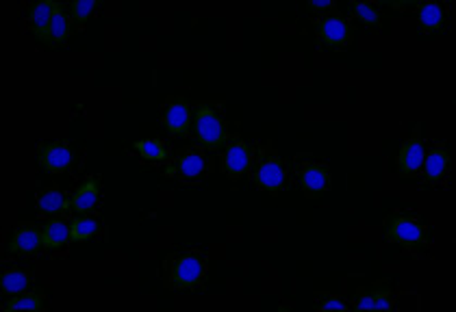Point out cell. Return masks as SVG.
<instances>
[{
	"label": "cell",
	"instance_id": "6da1fadb",
	"mask_svg": "<svg viewBox=\"0 0 456 312\" xmlns=\"http://www.w3.org/2000/svg\"><path fill=\"white\" fill-rule=\"evenodd\" d=\"M207 269H209V265H207V254L202 250L170 252L163 259V286L170 291L200 289Z\"/></svg>",
	"mask_w": 456,
	"mask_h": 312
},
{
	"label": "cell",
	"instance_id": "7a4b0ae2",
	"mask_svg": "<svg viewBox=\"0 0 456 312\" xmlns=\"http://www.w3.org/2000/svg\"><path fill=\"white\" fill-rule=\"evenodd\" d=\"M385 239L411 254H426L430 250V224L415 211H395L385 220Z\"/></svg>",
	"mask_w": 456,
	"mask_h": 312
},
{
	"label": "cell",
	"instance_id": "3957f363",
	"mask_svg": "<svg viewBox=\"0 0 456 312\" xmlns=\"http://www.w3.org/2000/svg\"><path fill=\"white\" fill-rule=\"evenodd\" d=\"M190 137L205 150L220 152L228 141V124L220 102H196L191 111Z\"/></svg>",
	"mask_w": 456,
	"mask_h": 312
},
{
	"label": "cell",
	"instance_id": "277c9868",
	"mask_svg": "<svg viewBox=\"0 0 456 312\" xmlns=\"http://www.w3.org/2000/svg\"><path fill=\"white\" fill-rule=\"evenodd\" d=\"M289 163L282 158L272 146L255 143V161H252L250 180L256 189L279 196L289 187Z\"/></svg>",
	"mask_w": 456,
	"mask_h": 312
},
{
	"label": "cell",
	"instance_id": "5b68a950",
	"mask_svg": "<svg viewBox=\"0 0 456 312\" xmlns=\"http://www.w3.org/2000/svg\"><path fill=\"white\" fill-rule=\"evenodd\" d=\"M163 176L176 178L183 185L198 187L205 182L207 172H209V161H207L205 148L193 143L175 152V156L163 163Z\"/></svg>",
	"mask_w": 456,
	"mask_h": 312
},
{
	"label": "cell",
	"instance_id": "8992f818",
	"mask_svg": "<svg viewBox=\"0 0 456 312\" xmlns=\"http://www.w3.org/2000/svg\"><path fill=\"white\" fill-rule=\"evenodd\" d=\"M311 24L315 27L317 39L329 51H341L350 48L356 39V28L352 27L350 20L341 12H333L329 16L311 18Z\"/></svg>",
	"mask_w": 456,
	"mask_h": 312
},
{
	"label": "cell",
	"instance_id": "52a82bcc",
	"mask_svg": "<svg viewBox=\"0 0 456 312\" xmlns=\"http://www.w3.org/2000/svg\"><path fill=\"white\" fill-rule=\"evenodd\" d=\"M252 161H255V143H248L240 135L228 137L226 146L220 150V167L228 180L237 182L250 176Z\"/></svg>",
	"mask_w": 456,
	"mask_h": 312
},
{
	"label": "cell",
	"instance_id": "ba28073f",
	"mask_svg": "<svg viewBox=\"0 0 456 312\" xmlns=\"http://www.w3.org/2000/svg\"><path fill=\"white\" fill-rule=\"evenodd\" d=\"M426 150H428V143L424 139V126L415 124L413 132L406 139L398 152V161H395V167H398V173L403 180H415V178L421 173V167H424Z\"/></svg>",
	"mask_w": 456,
	"mask_h": 312
},
{
	"label": "cell",
	"instance_id": "9c48e42d",
	"mask_svg": "<svg viewBox=\"0 0 456 312\" xmlns=\"http://www.w3.org/2000/svg\"><path fill=\"white\" fill-rule=\"evenodd\" d=\"M46 252L44 245L42 226L33 224V221H22L9 232L7 236V254L18 256V259H37Z\"/></svg>",
	"mask_w": 456,
	"mask_h": 312
},
{
	"label": "cell",
	"instance_id": "30bf717a",
	"mask_svg": "<svg viewBox=\"0 0 456 312\" xmlns=\"http://www.w3.org/2000/svg\"><path fill=\"white\" fill-rule=\"evenodd\" d=\"M294 172L309 200H320L329 191L330 180H333V172L326 163L309 161V158H296Z\"/></svg>",
	"mask_w": 456,
	"mask_h": 312
},
{
	"label": "cell",
	"instance_id": "8fae6325",
	"mask_svg": "<svg viewBox=\"0 0 456 312\" xmlns=\"http://www.w3.org/2000/svg\"><path fill=\"white\" fill-rule=\"evenodd\" d=\"M450 165H452V146L448 141L433 143L426 150L424 167H421V182L428 187H444L448 182Z\"/></svg>",
	"mask_w": 456,
	"mask_h": 312
},
{
	"label": "cell",
	"instance_id": "7c38bea8",
	"mask_svg": "<svg viewBox=\"0 0 456 312\" xmlns=\"http://www.w3.org/2000/svg\"><path fill=\"white\" fill-rule=\"evenodd\" d=\"M191 111L193 102L185 96H170L166 98V104L161 108V124L167 135L172 137H187L191 126Z\"/></svg>",
	"mask_w": 456,
	"mask_h": 312
},
{
	"label": "cell",
	"instance_id": "4fadbf2b",
	"mask_svg": "<svg viewBox=\"0 0 456 312\" xmlns=\"http://www.w3.org/2000/svg\"><path fill=\"white\" fill-rule=\"evenodd\" d=\"M39 167L48 173H66L78 163V150L68 141H46L39 146Z\"/></svg>",
	"mask_w": 456,
	"mask_h": 312
},
{
	"label": "cell",
	"instance_id": "5bb4252c",
	"mask_svg": "<svg viewBox=\"0 0 456 312\" xmlns=\"http://www.w3.org/2000/svg\"><path fill=\"white\" fill-rule=\"evenodd\" d=\"M102 204V182L101 176H87L77 191L68 197V217H81L94 215L98 206Z\"/></svg>",
	"mask_w": 456,
	"mask_h": 312
},
{
	"label": "cell",
	"instance_id": "9a60e30c",
	"mask_svg": "<svg viewBox=\"0 0 456 312\" xmlns=\"http://www.w3.org/2000/svg\"><path fill=\"white\" fill-rule=\"evenodd\" d=\"M394 282L380 280L370 286H359L350 308L356 310H391L394 308Z\"/></svg>",
	"mask_w": 456,
	"mask_h": 312
},
{
	"label": "cell",
	"instance_id": "2e32d148",
	"mask_svg": "<svg viewBox=\"0 0 456 312\" xmlns=\"http://www.w3.org/2000/svg\"><path fill=\"white\" fill-rule=\"evenodd\" d=\"M72 31H74V24H72V16H70V7L63 3H57V9H54L46 31L39 35L36 42L44 48L66 46Z\"/></svg>",
	"mask_w": 456,
	"mask_h": 312
},
{
	"label": "cell",
	"instance_id": "e0dca14e",
	"mask_svg": "<svg viewBox=\"0 0 456 312\" xmlns=\"http://www.w3.org/2000/svg\"><path fill=\"white\" fill-rule=\"evenodd\" d=\"M42 235L46 252H51V254H66L72 241L70 220H68V215H59L46 220V224L42 226Z\"/></svg>",
	"mask_w": 456,
	"mask_h": 312
},
{
	"label": "cell",
	"instance_id": "ac0fdd59",
	"mask_svg": "<svg viewBox=\"0 0 456 312\" xmlns=\"http://www.w3.org/2000/svg\"><path fill=\"white\" fill-rule=\"evenodd\" d=\"M419 31L435 35L448 28V4L445 3H419L415 9Z\"/></svg>",
	"mask_w": 456,
	"mask_h": 312
},
{
	"label": "cell",
	"instance_id": "d6986e66",
	"mask_svg": "<svg viewBox=\"0 0 456 312\" xmlns=\"http://www.w3.org/2000/svg\"><path fill=\"white\" fill-rule=\"evenodd\" d=\"M36 206L39 215L51 220V217L66 215L68 197L59 185H39L36 189Z\"/></svg>",
	"mask_w": 456,
	"mask_h": 312
},
{
	"label": "cell",
	"instance_id": "ffe728a7",
	"mask_svg": "<svg viewBox=\"0 0 456 312\" xmlns=\"http://www.w3.org/2000/svg\"><path fill=\"white\" fill-rule=\"evenodd\" d=\"M33 284H36V280H33L31 269H27V267L12 265L0 274V291H3L4 297L33 291Z\"/></svg>",
	"mask_w": 456,
	"mask_h": 312
},
{
	"label": "cell",
	"instance_id": "44dd1931",
	"mask_svg": "<svg viewBox=\"0 0 456 312\" xmlns=\"http://www.w3.org/2000/svg\"><path fill=\"white\" fill-rule=\"evenodd\" d=\"M128 150L142 161L152 163V165H163L170 161V152H167V143L163 139H143V141H135L128 146Z\"/></svg>",
	"mask_w": 456,
	"mask_h": 312
},
{
	"label": "cell",
	"instance_id": "7402d4cb",
	"mask_svg": "<svg viewBox=\"0 0 456 312\" xmlns=\"http://www.w3.org/2000/svg\"><path fill=\"white\" fill-rule=\"evenodd\" d=\"M54 9H57V3H31L27 4V12H24V22H27V28L28 33L33 35V37H39L44 31H46L48 22H51Z\"/></svg>",
	"mask_w": 456,
	"mask_h": 312
},
{
	"label": "cell",
	"instance_id": "603a6c76",
	"mask_svg": "<svg viewBox=\"0 0 456 312\" xmlns=\"http://www.w3.org/2000/svg\"><path fill=\"white\" fill-rule=\"evenodd\" d=\"M102 220L94 212V215H81V217H70V230H72V241L86 243L96 239L102 232Z\"/></svg>",
	"mask_w": 456,
	"mask_h": 312
},
{
	"label": "cell",
	"instance_id": "cb8c5ba5",
	"mask_svg": "<svg viewBox=\"0 0 456 312\" xmlns=\"http://www.w3.org/2000/svg\"><path fill=\"white\" fill-rule=\"evenodd\" d=\"M348 12L368 28L380 31L383 27V13L376 3H348Z\"/></svg>",
	"mask_w": 456,
	"mask_h": 312
},
{
	"label": "cell",
	"instance_id": "d4e9b609",
	"mask_svg": "<svg viewBox=\"0 0 456 312\" xmlns=\"http://www.w3.org/2000/svg\"><path fill=\"white\" fill-rule=\"evenodd\" d=\"M68 7H70L74 31H83V28L89 24V20L98 13L101 3H98V0H74V3L68 4Z\"/></svg>",
	"mask_w": 456,
	"mask_h": 312
},
{
	"label": "cell",
	"instance_id": "484cf974",
	"mask_svg": "<svg viewBox=\"0 0 456 312\" xmlns=\"http://www.w3.org/2000/svg\"><path fill=\"white\" fill-rule=\"evenodd\" d=\"M48 306L46 297L37 295V291H27V293L12 295L4 300V310H44Z\"/></svg>",
	"mask_w": 456,
	"mask_h": 312
},
{
	"label": "cell",
	"instance_id": "4316f807",
	"mask_svg": "<svg viewBox=\"0 0 456 312\" xmlns=\"http://www.w3.org/2000/svg\"><path fill=\"white\" fill-rule=\"evenodd\" d=\"M315 308L317 310H348L350 308V301H344L341 297L337 295H322V300L315 301Z\"/></svg>",
	"mask_w": 456,
	"mask_h": 312
},
{
	"label": "cell",
	"instance_id": "83f0119b",
	"mask_svg": "<svg viewBox=\"0 0 456 312\" xmlns=\"http://www.w3.org/2000/svg\"><path fill=\"white\" fill-rule=\"evenodd\" d=\"M306 12L315 13V18L329 16V13L337 12V3L333 0H311V3H306Z\"/></svg>",
	"mask_w": 456,
	"mask_h": 312
},
{
	"label": "cell",
	"instance_id": "f1b7e54d",
	"mask_svg": "<svg viewBox=\"0 0 456 312\" xmlns=\"http://www.w3.org/2000/svg\"><path fill=\"white\" fill-rule=\"evenodd\" d=\"M380 4L395 9V12H415L419 3H415V0H406V3H395V0H383V3H380Z\"/></svg>",
	"mask_w": 456,
	"mask_h": 312
}]
</instances>
